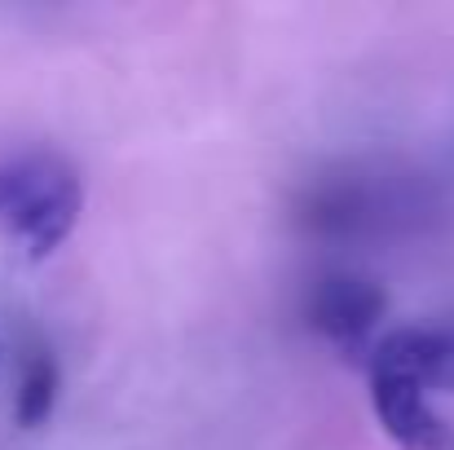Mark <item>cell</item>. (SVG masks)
Segmentation results:
<instances>
[{"mask_svg":"<svg viewBox=\"0 0 454 450\" xmlns=\"http://www.w3.org/2000/svg\"><path fill=\"white\" fill-rule=\"evenodd\" d=\"M388 313V292L353 270H326L313 279L309 296H304V322L313 336H322L335 353H344L348 362H371L375 353V331Z\"/></svg>","mask_w":454,"mask_h":450,"instance_id":"3957f363","label":"cell"},{"mask_svg":"<svg viewBox=\"0 0 454 450\" xmlns=\"http://www.w3.org/2000/svg\"><path fill=\"white\" fill-rule=\"evenodd\" d=\"M437 389L454 393V327H446V358H442V384Z\"/></svg>","mask_w":454,"mask_h":450,"instance_id":"5b68a950","label":"cell"},{"mask_svg":"<svg viewBox=\"0 0 454 450\" xmlns=\"http://www.w3.org/2000/svg\"><path fill=\"white\" fill-rule=\"evenodd\" d=\"M442 358L446 327H397L366 362L375 420L402 450H450V429L428 402V389L442 384Z\"/></svg>","mask_w":454,"mask_h":450,"instance_id":"6da1fadb","label":"cell"},{"mask_svg":"<svg viewBox=\"0 0 454 450\" xmlns=\"http://www.w3.org/2000/svg\"><path fill=\"white\" fill-rule=\"evenodd\" d=\"M84 212V181L58 150H18L0 159V234L31 261L53 257Z\"/></svg>","mask_w":454,"mask_h":450,"instance_id":"7a4b0ae2","label":"cell"},{"mask_svg":"<svg viewBox=\"0 0 454 450\" xmlns=\"http://www.w3.org/2000/svg\"><path fill=\"white\" fill-rule=\"evenodd\" d=\"M58 398H62V367L53 358L49 344H27L22 349V362H18V393H13V420L18 429H44L58 411Z\"/></svg>","mask_w":454,"mask_h":450,"instance_id":"277c9868","label":"cell"}]
</instances>
